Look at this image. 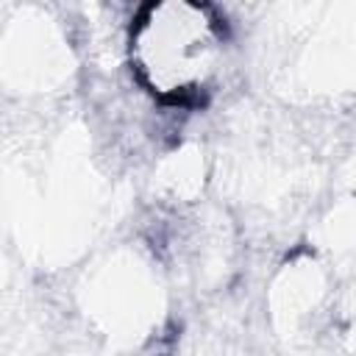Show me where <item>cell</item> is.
I'll use <instances>...</instances> for the list:
<instances>
[{
	"instance_id": "cell-1",
	"label": "cell",
	"mask_w": 356,
	"mask_h": 356,
	"mask_svg": "<svg viewBox=\"0 0 356 356\" xmlns=\"http://www.w3.org/2000/svg\"><path fill=\"white\" fill-rule=\"evenodd\" d=\"M220 56V31L206 8L150 6L134 36V58L153 92L184 97L206 86Z\"/></svg>"
}]
</instances>
